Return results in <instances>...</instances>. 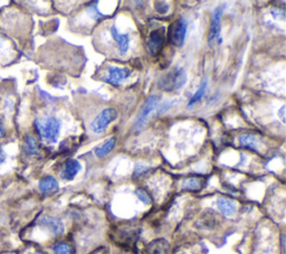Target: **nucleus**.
Listing matches in <instances>:
<instances>
[{
  "mask_svg": "<svg viewBox=\"0 0 286 254\" xmlns=\"http://www.w3.org/2000/svg\"><path fill=\"white\" fill-rule=\"evenodd\" d=\"M35 129L39 137L50 143H55L61 131V121L55 117L37 119L34 123Z\"/></svg>",
  "mask_w": 286,
  "mask_h": 254,
  "instance_id": "nucleus-1",
  "label": "nucleus"
},
{
  "mask_svg": "<svg viewBox=\"0 0 286 254\" xmlns=\"http://www.w3.org/2000/svg\"><path fill=\"white\" fill-rule=\"evenodd\" d=\"M187 82V73L182 67H175L158 80L156 86L165 92H175L181 89Z\"/></svg>",
  "mask_w": 286,
  "mask_h": 254,
  "instance_id": "nucleus-2",
  "label": "nucleus"
},
{
  "mask_svg": "<svg viewBox=\"0 0 286 254\" xmlns=\"http://www.w3.org/2000/svg\"><path fill=\"white\" fill-rule=\"evenodd\" d=\"M159 102H160V96L155 95V94L150 95L149 98L145 100L143 105L141 106V109H140L139 113L136 117V120H134L133 130H136V131L141 130V129L144 127L145 122H147L150 113L156 109Z\"/></svg>",
  "mask_w": 286,
  "mask_h": 254,
  "instance_id": "nucleus-3",
  "label": "nucleus"
},
{
  "mask_svg": "<svg viewBox=\"0 0 286 254\" xmlns=\"http://www.w3.org/2000/svg\"><path fill=\"white\" fill-rule=\"evenodd\" d=\"M118 117L117 111L114 107H106L101 113H99L96 118L93 120L91 124L92 131L96 134H100L102 132H104L107 128H109L110 124L115 120Z\"/></svg>",
  "mask_w": 286,
  "mask_h": 254,
  "instance_id": "nucleus-4",
  "label": "nucleus"
},
{
  "mask_svg": "<svg viewBox=\"0 0 286 254\" xmlns=\"http://www.w3.org/2000/svg\"><path fill=\"white\" fill-rule=\"evenodd\" d=\"M187 28L188 24L185 18H180L176 20L175 23H172L169 27V42L172 45L177 47H181L185 43L186 34H187Z\"/></svg>",
  "mask_w": 286,
  "mask_h": 254,
  "instance_id": "nucleus-5",
  "label": "nucleus"
},
{
  "mask_svg": "<svg viewBox=\"0 0 286 254\" xmlns=\"http://www.w3.org/2000/svg\"><path fill=\"white\" fill-rule=\"evenodd\" d=\"M224 6H219L214 10L212 19H210V28L208 35V42L210 45H213L216 42H221L220 30H221V16L224 13Z\"/></svg>",
  "mask_w": 286,
  "mask_h": 254,
  "instance_id": "nucleus-6",
  "label": "nucleus"
},
{
  "mask_svg": "<svg viewBox=\"0 0 286 254\" xmlns=\"http://www.w3.org/2000/svg\"><path fill=\"white\" fill-rule=\"evenodd\" d=\"M165 41H166V29L164 27L151 31V34L148 39V48L151 53V55L153 56L158 55L161 51V48L164 47Z\"/></svg>",
  "mask_w": 286,
  "mask_h": 254,
  "instance_id": "nucleus-7",
  "label": "nucleus"
},
{
  "mask_svg": "<svg viewBox=\"0 0 286 254\" xmlns=\"http://www.w3.org/2000/svg\"><path fill=\"white\" fill-rule=\"evenodd\" d=\"M107 77L104 79L106 83L114 86H120L124 80H127L131 75V69L127 67H115L110 66L107 68Z\"/></svg>",
  "mask_w": 286,
  "mask_h": 254,
  "instance_id": "nucleus-8",
  "label": "nucleus"
},
{
  "mask_svg": "<svg viewBox=\"0 0 286 254\" xmlns=\"http://www.w3.org/2000/svg\"><path fill=\"white\" fill-rule=\"evenodd\" d=\"M38 224L42 228H45L53 233L54 235H62L65 232V226H64L63 221L56 216L45 215L38 221Z\"/></svg>",
  "mask_w": 286,
  "mask_h": 254,
  "instance_id": "nucleus-9",
  "label": "nucleus"
},
{
  "mask_svg": "<svg viewBox=\"0 0 286 254\" xmlns=\"http://www.w3.org/2000/svg\"><path fill=\"white\" fill-rule=\"evenodd\" d=\"M111 35L113 37V40L115 41V43L117 44L118 51H120L121 55H124L127 54L129 48H130V36L129 34H120L118 30L116 28L115 25H113L111 27Z\"/></svg>",
  "mask_w": 286,
  "mask_h": 254,
  "instance_id": "nucleus-10",
  "label": "nucleus"
},
{
  "mask_svg": "<svg viewBox=\"0 0 286 254\" xmlns=\"http://www.w3.org/2000/svg\"><path fill=\"white\" fill-rule=\"evenodd\" d=\"M80 168H82V166H80L79 161L75 159H69L66 161L65 165H64V169L62 171L61 177L65 180H73L75 176L79 172Z\"/></svg>",
  "mask_w": 286,
  "mask_h": 254,
  "instance_id": "nucleus-11",
  "label": "nucleus"
},
{
  "mask_svg": "<svg viewBox=\"0 0 286 254\" xmlns=\"http://www.w3.org/2000/svg\"><path fill=\"white\" fill-rule=\"evenodd\" d=\"M217 207L226 217H231L237 212V204L233 199L226 198V197H219L217 199Z\"/></svg>",
  "mask_w": 286,
  "mask_h": 254,
  "instance_id": "nucleus-12",
  "label": "nucleus"
},
{
  "mask_svg": "<svg viewBox=\"0 0 286 254\" xmlns=\"http://www.w3.org/2000/svg\"><path fill=\"white\" fill-rule=\"evenodd\" d=\"M170 250L169 243L164 239L154 240L147 246V254H168Z\"/></svg>",
  "mask_w": 286,
  "mask_h": 254,
  "instance_id": "nucleus-13",
  "label": "nucleus"
},
{
  "mask_svg": "<svg viewBox=\"0 0 286 254\" xmlns=\"http://www.w3.org/2000/svg\"><path fill=\"white\" fill-rule=\"evenodd\" d=\"M39 191L44 194H51L55 193L59 189V184L55 177L53 176H46L42 178L38 184Z\"/></svg>",
  "mask_w": 286,
  "mask_h": 254,
  "instance_id": "nucleus-14",
  "label": "nucleus"
},
{
  "mask_svg": "<svg viewBox=\"0 0 286 254\" xmlns=\"http://www.w3.org/2000/svg\"><path fill=\"white\" fill-rule=\"evenodd\" d=\"M239 146L240 147L258 150L260 149V139L257 136L252 133H242L239 136Z\"/></svg>",
  "mask_w": 286,
  "mask_h": 254,
  "instance_id": "nucleus-15",
  "label": "nucleus"
},
{
  "mask_svg": "<svg viewBox=\"0 0 286 254\" xmlns=\"http://www.w3.org/2000/svg\"><path fill=\"white\" fill-rule=\"evenodd\" d=\"M205 186V179L201 177H189L186 178L182 183V188L185 191L190 192H199L201 191Z\"/></svg>",
  "mask_w": 286,
  "mask_h": 254,
  "instance_id": "nucleus-16",
  "label": "nucleus"
},
{
  "mask_svg": "<svg viewBox=\"0 0 286 254\" xmlns=\"http://www.w3.org/2000/svg\"><path fill=\"white\" fill-rule=\"evenodd\" d=\"M23 149H24V153L27 156H36V155L39 154L38 142H37V140L35 139V137L31 136V134L26 136Z\"/></svg>",
  "mask_w": 286,
  "mask_h": 254,
  "instance_id": "nucleus-17",
  "label": "nucleus"
},
{
  "mask_svg": "<svg viewBox=\"0 0 286 254\" xmlns=\"http://www.w3.org/2000/svg\"><path fill=\"white\" fill-rule=\"evenodd\" d=\"M115 144H116V137L110 138L107 141H105L103 144H101L100 147L95 149L96 157H99V158H103V157L107 156L113 149H114Z\"/></svg>",
  "mask_w": 286,
  "mask_h": 254,
  "instance_id": "nucleus-18",
  "label": "nucleus"
},
{
  "mask_svg": "<svg viewBox=\"0 0 286 254\" xmlns=\"http://www.w3.org/2000/svg\"><path fill=\"white\" fill-rule=\"evenodd\" d=\"M207 85H208V80L207 79H203L200 86H199V89L196 91V93L193 94L190 102H189V105H188L189 107H191V106H193L195 104H197L198 102H200V100L203 98V95L206 94Z\"/></svg>",
  "mask_w": 286,
  "mask_h": 254,
  "instance_id": "nucleus-19",
  "label": "nucleus"
},
{
  "mask_svg": "<svg viewBox=\"0 0 286 254\" xmlns=\"http://www.w3.org/2000/svg\"><path fill=\"white\" fill-rule=\"evenodd\" d=\"M54 254H72V246L65 242H59L53 246Z\"/></svg>",
  "mask_w": 286,
  "mask_h": 254,
  "instance_id": "nucleus-20",
  "label": "nucleus"
},
{
  "mask_svg": "<svg viewBox=\"0 0 286 254\" xmlns=\"http://www.w3.org/2000/svg\"><path fill=\"white\" fill-rule=\"evenodd\" d=\"M150 170H151L150 167L138 164L136 166V168H134V171H133V178H134V179H139V178H141L142 176L147 175Z\"/></svg>",
  "mask_w": 286,
  "mask_h": 254,
  "instance_id": "nucleus-21",
  "label": "nucleus"
},
{
  "mask_svg": "<svg viewBox=\"0 0 286 254\" xmlns=\"http://www.w3.org/2000/svg\"><path fill=\"white\" fill-rule=\"evenodd\" d=\"M134 193H136V196H137L142 203L147 204V205L151 204V197H150L149 194L144 191L143 188H137L136 192H134Z\"/></svg>",
  "mask_w": 286,
  "mask_h": 254,
  "instance_id": "nucleus-22",
  "label": "nucleus"
},
{
  "mask_svg": "<svg viewBox=\"0 0 286 254\" xmlns=\"http://www.w3.org/2000/svg\"><path fill=\"white\" fill-rule=\"evenodd\" d=\"M155 9L159 14H166L169 10V6L164 2H161V3L158 2V3H155Z\"/></svg>",
  "mask_w": 286,
  "mask_h": 254,
  "instance_id": "nucleus-23",
  "label": "nucleus"
},
{
  "mask_svg": "<svg viewBox=\"0 0 286 254\" xmlns=\"http://www.w3.org/2000/svg\"><path fill=\"white\" fill-rule=\"evenodd\" d=\"M89 10H90L91 15L93 16V17H94L96 20H101L102 18H104V16L99 13L98 8H96V6H94V5H92V6H90V7H89Z\"/></svg>",
  "mask_w": 286,
  "mask_h": 254,
  "instance_id": "nucleus-24",
  "label": "nucleus"
},
{
  "mask_svg": "<svg viewBox=\"0 0 286 254\" xmlns=\"http://www.w3.org/2000/svg\"><path fill=\"white\" fill-rule=\"evenodd\" d=\"M6 159H7L6 153H5L4 149H3L2 147H0V164H4L5 161H6Z\"/></svg>",
  "mask_w": 286,
  "mask_h": 254,
  "instance_id": "nucleus-25",
  "label": "nucleus"
},
{
  "mask_svg": "<svg viewBox=\"0 0 286 254\" xmlns=\"http://www.w3.org/2000/svg\"><path fill=\"white\" fill-rule=\"evenodd\" d=\"M5 136V126L2 119H0V138H3Z\"/></svg>",
  "mask_w": 286,
  "mask_h": 254,
  "instance_id": "nucleus-26",
  "label": "nucleus"
},
{
  "mask_svg": "<svg viewBox=\"0 0 286 254\" xmlns=\"http://www.w3.org/2000/svg\"><path fill=\"white\" fill-rule=\"evenodd\" d=\"M284 110H285V106L283 105L282 107H280V110H279V117L282 118V120L283 122H285V117H284Z\"/></svg>",
  "mask_w": 286,
  "mask_h": 254,
  "instance_id": "nucleus-27",
  "label": "nucleus"
},
{
  "mask_svg": "<svg viewBox=\"0 0 286 254\" xmlns=\"http://www.w3.org/2000/svg\"><path fill=\"white\" fill-rule=\"evenodd\" d=\"M3 46V40H2V37H0V47Z\"/></svg>",
  "mask_w": 286,
  "mask_h": 254,
  "instance_id": "nucleus-28",
  "label": "nucleus"
},
{
  "mask_svg": "<svg viewBox=\"0 0 286 254\" xmlns=\"http://www.w3.org/2000/svg\"><path fill=\"white\" fill-rule=\"evenodd\" d=\"M35 254H45V253H43V252H36Z\"/></svg>",
  "mask_w": 286,
  "mask_h": 254,
  "instance_id": "nucleus-29",
  "label": "nucleus"
}]
</instances>
